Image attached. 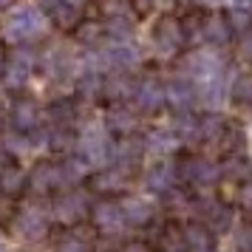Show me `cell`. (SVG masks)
I'll return each instance as SVG.
<instances>
[{"label": "cell", "mask_w": 252, "mask_h": 252, "mask_svg": "<svg viewBox=\"0 0 252 252\" xmlns=\"http://www.w3.org/2000/svg\"><path fill=\"white\" fill-rule=\"evenodd\" d=\"M85 213H88V195L82 190H71L68 187L54 198V216L63 224H77Z\"/></svg>", "instance_id": "8"}, {"label": "cell", "mask_w": 252, "mask_h": 252, "mask_svg": "<svg viewBox=\"0 0 252 252\" xmlns=\"http://www.w3.org/2000/svg\"><path fill=\"white\" fill-rule=\"evenodd\" d=\"M184 43L187 40H184L182 20H176L170 14H164V17L156 20V26H153V48H156L159 57H176Z\"/></svg>", "instance_id": "3"}, {"label": "cell", "mask_w": 252, "mask_h": 252, "mask_svg": "<svg viewBox=\"0 0 252 252\" xmlns=\"http://www.w3.org/2000/svg\"><path fill=\"white\" fill-rule=\"evenodd\" d=\"M3 119H6V114H3V111H0V125H3Z\"/></svg>", "instance_id": "48"}, {"label": "cell", "mask_w": 252, "mask_h": 252, "mask_svg": "<svg viewBox=\"0 0 252 252\" xmlns=\"http://www.w3.org/2000/svg\"><path fill=\"white\" fill-rule=\"evenodd\" d=\"M204 252H216V250H213V247H210V250H204Z\"/></svg>", "instance_id": "51"}, {"label": "cell", "mask_w": 252, "mask_h": 252, "mask_svg": "<svg viewBox=\"0 0 252 252\" xmlns=\"http://www.w3.org/2000/svg\"><path fill=\"white\" fill-rule=\"evenodd\" d=\"M182 145H184L182 136H179L176 130H170V127L150 130L148 136H145V148H148L150 153H156V156H170V153H176Z\"/></svg>", "instance_id": "15"}, {"label": "cell", "mask_w": 252, "mask_h": 252, "mask_svg": "<svg viewBox=\"0 0 252 252\" xmlns=\"http://www.w3.org/2000/svg\"><path fill=\"white\" fill-rule=\"evenodd\" d=\"M6 40L12 43H29V40H37V37L46 34V17H43V9L40 6H20L9 14L6 20V29H3Z\"/></svg>", "instance_id": "1"}, {"label": "cell", "mask_w": 252, "mask_h": 252, "mask_svg": "<svg viewBox=\"0 0 252 252\" xmlns=\"http://www.w3.org/2000/svg\"><path fill=\"white\" fill-rule=\"evenodd\" d=\"M6 153H9V150H6V145H3V139H0V161L6 159Z\"/></svg>", "instance_id": "45"}, {"label": "cell", "mask_w": 252, "mask_h": 252, "mask_svg": "<svg viewBox=\"0 0 252 252\" xmlns=\"http://www.w3.org/2000/svg\"><path fill=\"white\" fill-rule=\"evenodd\" d=\"M201 40L210 43V46H216V48L229 46V40H232V26H229L227 14H210V17H204Z\"/></svg>", "instance_id": "13"}, {"label": "cell", "mask_w": 252, "mask_h": 252, "mask_svg": "<svg viewBox=\"0 0 252 252\" xmlns=\"http://www.w3.org/2000/svg\"><path fill=\"white\" fill-rule=\"evenodd\" d=\"M3 145H6L9 153H26V150L32 148L29 139L23 136V130H17V133H6V136H3Z\"/></svg>", "instance_id": "34"}, {"label": "cell", "mask_w": 252, "mask_h": 252, "mask_svg": "<svg viewBox=\"0 0 252 252\" xmlns=\"http://www.w3.org/2000/svg\"><path fill=\"white\" fill-rule=\"evenodd\" d=\"M57 252H88V250H85V244H82V241L68 238V241H65V244H63V247H60Z\"/></svg>", "instance_id": "39"}, {"label": "cell", "mask_w": 252, "mask_h": 252, "mask_svg": "<svg viewBox=\"0 0 252 252\" xmlns=\"http://www.w3.org/2000/svg\"><path fill=\"white\" fill-rule=\"evenodd\" d=\"M37 65V54L32 48H14L12 54L6 57V65H3V82L9 85V88H20L26 85V80L32 77V71Z\"/></svg>", "instance_id": "4"}, {"label": "cell", "mask_w": 252, "mask_h": 252, "mask_svg": "<svg viewBox=\"0 0 252 252\" xmlns=\"http://www.w3.org/2000/svg\"><path fill=\"white\" fill-rule=\"evenodd\" d=\"M204 224L213 229V232H227V229L232 227V210L224 207V204H218L216 210L204 218Z\"/></svg>", "instance_id": "29"}, {"label": "cell", "mask_w": 252, "mask_h": 252, "mask_svg": "<svg viewBox=\"0 0 252 252\" xmlns=\"http://www.w3.org/2000/svg\"><path fill=\"white\" fill-rule=\"evenodd\" d=\"M218 179H221V167L204 159H190V161H184V167H179V182L190 184V187H198V190L213 187Z\"/></svg>", "instance_id": "6"}, {"label": "cell", "mask_w": 252, "mask_h": 252, "mask_svg": "<svg viewBox=\"0 0 252 252\" xmlns=\"http://www.w3.org/2000/svg\"><path fill=\"white\" fill-rule=\"evenodd\" d=\"M77 148H80V156L91 167H108L111 164V156H114V142L108 139V127L105 125H91L82 130V136L77 139Z\"/></svg>", "instance_id": "2"}, {"label": "cell", "mask_w": 252, "mask_h": 252, "mask_svg": "<svg viewBox=\"0 0 252 252\" xmlns=\"http://www.w3.org/2000/svg\"><path fill=\"white\" fill-rule=\"evenodd\" d=\"M195 3H201V6H218V3H224V0H195Z\"/></svg>", "instance_id": "44"}, {"label": "cell", "mask_w": 252, "mask_h": 252, "mask_svg": "<svg viewBox=\"0 0 252 252\" xmlns=\"http://www.w3.org/2000/svg\"><path fill=\"white\" fill-rule=\"evenodd\" d=\"M182 29H184V40H201V32H204V14H187L182 17Z\"/></svg>", "instance_id": "32"}, {"label": "cell", "mask_w": 252, "mask_h": 252, "mask_svg": "<svg viewBox=\"0 0 252 252\" xmlns=\"http://www.w3.org/2000/svg\"><path fill=\"white\" fill-rule=\"evenodd\" d=\"M133 85H136V82L130 80L127 74H122V71H114V74H108V77H105L102 96H108V99H114V102L130 99V96H133Z\"/></svg>", "instance_id": "18"}, {"label": "cell", "mask_w": 252, "mask_h": 252, "mask_svg": "<svg viewBox=\"0 0 252 252\" xmlns=\"http://www.w3.org/2000/svg\"><path fill=\"white\" fill-rule=\"evenodd\" d=\"M176 182H179V167L173 164V161H156V164H150L148 173H145V184H148V190H153V193H167V190H173L176 187Z\"/></svg>", "instance_id": "12"}, {"label": "cell", "mask_w": 252, "mask_h": 252, "mask_svg": "<svg viewBox=\"0 0 252 252\" xmlns=\"http://www.w3.org/2000/svg\"><path fill=\"white\" fill-rule=\"evenodd\" d=\"M250 9H252V3H250Z\"/></svg>", "instance_id": "52"}, {"label": "cell", "mask_w": 252, "mask_h": 252, "mask_svg": "<svg viewBox=\"0 0 252 252\" xmlns=\"http://www.w3.org/2000/svg\"><path fill=\"white\" fill-rule=\"evenodd\" d=\"M105 34L111 37V40H122V43H127V40L133 37V20H130V14H114V17H108V23H105Z\"/></svg>", "instance_id": "24"}, {"label": "cell", "mask_w": 252, "mask_h": 252, "mask_svg": "<svg viewBox=\"0 0 252 252\" xmlns=\"http://www.w3.org/2000/svg\"><path fill=\"white\" fill-rule=\"evenodd\" d=\"M23 182H26L23 170L14 167V164H9V167L0 170V190H3V193H17V190H23Z\"/></svg>", "instance_id": "28"}, {"label": "cell", "mask_w": 252, "mask_h": 252, "mask_svg": "<svg viewBox=\"0 0 252 252\" xmlns=\"http://www.w3.org/2000/svg\"><path fill=\"white\" fill-rule=\"evenodd\" d=\"M122 213H125V221L130 227H145L156 216L153 204H150L148 198H142V195H127L125 201H122Z\"/></svg>", "instance_id": "16"}, {"label": "cell", "mask_w": 252, "mask_h": 252, "mask_svg": "<svg viewBox=\"0 0 252 252\" xmlns=\"http://www.w3.org/2000/svg\"><path fill=\"white\" fill-rule=\"evenodd\" d=\"M224 3H229V6H250L252 0H224Z\"/></svg>", "instance_id": "43"}, {"label": "cell", "mask_w": 252, "mask_h": 252, "mask_svg": "<svg viewBox=\"0 0 252 252\" xmlns=\"http://www.w3.org/2000/svg\"><path fill=\"white\" fill-rule=\"evenodd\" d=\"M0 252H6V247H3V244H0Z\"/></svg>", "instance_id": "50"}, {"label": "cell", "mask_w": 252, "mask_h": 252, "mask_svg": "<svg viewBox=\"0 0 252 252\" xmlns=\"http://www.w3.org/2000/svg\"><path fill=\"white\" fill-rule=\"evenodd\" d=\"M125 182H127V173L122 167H116V164H108L94 176V187L102 190V193H116V190L125 187Z\"/></svg>", "instance_id": "21"}, {"label": "cell", "mask_w": 252, "mask_h": 252, "mask_svg": "<svg viewBox=\"0 0 252 252\" xmlns=\"http://www.w3.org/2000/svg\"><path fill=\"white\" fill-rule=\"evenodd\" d=\"M60 3H63V0H37V6H40L43 12H54Z\"/></svg>", "instance_id": "41"}, {"label": "cell", "mask_w": 252, "mask_h": 252, "mask_svg": "<svg viewBox=\"0 0 252 252\" xmlns=\"http://www.w3.org/2000/svg\"><path fill=\"white\" fill-rule=\"evenodd\" d=\"M153 6H156V9H170L173 0H153Z\"/></svg>", "instance_id": "42"}, {"label": "cell", "mask_w": 252, "mask_h": 252, "mask_svg": "<svg viewBox=\"0 0 252 252\" xmlns=\"http://www.w3.org/2000/svg\"><path fill=\"white\" fill-rule=\"evenodd\" d=\"M14 232L26 241H40L48 232V216L40 207H23L14 218Z\"/></svg>", "instance_id": "9"}, {"label": "cell", "mask_w": 252, "mask_h": 252, "mask_svg": "<svg viewBox=\"0 0 252 252\" xmlns=\"http://www.w3.org/2000/svg\"><path fill=\"white\" fill-rule=\"evenodd\" d=\"M91 216H94V224L102 229L105 235H119V232L127 227L122 204H114V201H99V204H94Z\"/></svg>", "instance_id": "11"}, {"label": "cell", "mask_w": 252, "mask_h": 252, "mask_svg": "<svg viewBox=\"0 0 252 252\" xmlns=\"http://www.w3.org/2000/svg\"><path fill=\"white\" fill-rule=\"evenodd\" d=\"M12 125L17 127V130H34V127L40 125V108H37V102H32V99H20V102H14Z\"/></svg>", "instance_id": "20"}, {"label": "cell", "mask_w": 252, "mask_h": 252, "mask_svg": "<svg viewBox=\"0 0 252 252\" xmlns=\"http://www.w3.org/2000/svg\"><path fill=\"white\" fill-rule=\"evenodd\" d=\"M3 65H6V57H3V51H0V74H3Z\"/></svg>", "instance_id": "47"}, {"label": "cell", "mask_w": 252, "mask_h": 252, "mask_svg": "<svg viewBox=\"0 0 252 252\" xmlns=\"http://www.w3.org/2000/svg\"><path fill=\"white\" fill-rule=\"evenodd\" d=\"M221 176L229 179V182H244V179H250L252 176V164L241 153H232L227 161H224V167H221Z\"/></svg>", "instance_id": "25"}, {"label": "cell", "mask_w": 252, "mask_h": 252, "mask_svg": "<svg viewBox=\"0 0 252 252\" xmlns=\"http://www.w3.org/2000/svg\"><path fill=\"white\" fill-rule=\"evenodd\" d=\"M235 247L238 252H252V227H241L235 232Z\"/></svg>", "instance_id": "36"}, {"label": "cell", "mask_w": 252, "mask_h": 252, "mask_svg": "<svg viewBox=\"0 0 252 252\" xmlns=\"http://www.w3.org/2000/svg\"><path fill=\"white\" fill-rule=\"evenodd\" d=\"M139 119L136 114L127 108V105H119L116 102L114 108H108V114H105V127L111 130V133H119V136H130L133 130H136Z\"/></svg>", "instance_id": "14"}, {"label": "cell", "mask_w": 252, "mask_h": 252, "mask_svg": "<svg viewBox=\"0 0 252 252\" xmlns=\"http://www.w3.org/2000/svg\"><path fill=\"white\" fill-rule=\"evenodd\" d=\"M229 94H232L235 102L252 108V74H238L235 82H232V88H229Z\"/></svg>", "instance_id": "27"}, {"label": "cell", "mask_w": 252, "mask_h": 252, "mask_svg": "<svg viewBox=\"0 0 252 252\" xmlns=\"http://www.w3.org/2000/svg\"><path fill=\"white\" fill-rule=\"evenodd\" d=\"M29 187L34 193H48L54 187H63V176H60V164H37L32 176H29Z\"/></svg>", "instance_id": "17"}, {"label": "cell", "mask_w": 252, "mask_h": 252, "mask_svg": "<svg viewBox=\"0 0 252 252\" xmlns=\"http://www.w3.org/2000/svg\"><path fill=\"white\" fill-rule=\"evenodd\" d=\"M102 34H105V26H99V23H80V29H77V40L85 43V46L96 43Z\"/></svg>", "instance_id": "33"}, {"label": "cell", "mask_w": 252, "mask_h": 252, "mask_svg": "<svg viewBox=\"0 0 252 252\" xmlns=\"http://www.w3.org/2000/svg\"><path fill=\"white\" fill-rule=\"evenodd\" d=\"M119 252H150V250H148V244H142V241H130Z\"/></svg>", "instance_id": "40"}, {"label": "cell", "mask_w": 252, "mask_h": 252, "mask_svg": "<svg viewBox=\"0 0 252 252\" xmlns=\"http://www.w3.org/2000/svg\"><path fill=\"white\" fill-rule=\"evenodd\" d=\"M9 6H14V0H0V9H9Z\"/></svg>", "instance_id": "46"}, {"label": "cell", "mask_w": 252, "mask_h": 252, "mask_svg": "<svg viewBox=\"0 0 252 252\" xmlns=\"http://www.w3.org/2000/svg\"><path fill=\"white\" fill-rule=\"evenodd\" d=\"M164 94H167V105H170L176 114H190L193 105L198 102V85H195L190 77H176L164 85Z\"/></svg>", "instance_id": "5"}, {"label": "cell", "mask_w": 252, "mask_h": 252, "mask_svg": "<svg viewBox=\"0 0 252 252\" xmlns=\"http://www.w3.org/2000/svg\"><path fill=\"white\" fill-rule=\"evenodd\" d=\"M224 85H221V80L218 77H213V80L207 82H198V99L207 105V108H218V105L224 102Z\"/></svg>", "instance_id": "26"}, {"label": "cell", "mask_w": 252, "mask_h": 252, "mask_svg": "<svg viewBox=\"0 0 252 252\" xmlns=\"http://www.w3.org/2000/svg\"><path fill=\"white\" fill-rule=\"evenodd\" d=\"M105 14L108 17H114V14H130V9H127V0H105Z\"/></svg>", "instance_id": "37"}, {"label": "cell", "mask_w": 252, "mask_h": 252, "mask_svg": "<svg viewBox=\"0 0 252 252\" xmlns=\"http://www.w3.org/2000/svg\"><path fill=\"white\" fill-rule=\"evenodd\" d=\"M91 173V164L82 159V156H71L60 164V176H63V187H74V184H80L85 176Z\"/></svg>", "instance_id": "22"}, {"label": "cell", "mask_w": 252, "mask_h": 252, "mask_svg": "<svg viewBox=\"0 0 252 252\" xmlns=\"http://www.w3.org/2000/svg\"><path fill=\"white\" fill-rule=\"evenodd\" d=\"M48 116L57 125H68L71 119H74V108H71V102H57L54 108H48Z\"/></svg>", "instance_id": "35"}, {"label": "cell", "mask_w": 252, "mask_h": 252, "mask_svg": "<svg viewBox=\"0 0 252 252\" xmlns=\"http://www.w3.org/2000/svg\"><path fill=\"white\" fill-rule=\"evenodd\" d=\"M164 252H184V250H164Z\"/></svg>", "instance_id": "49"}, {"label": "cell", "mask_w": 252, "mask_h": 252, "mask_svg": "<svg viewBox=\"0 0 252 252\" xmlns=\"http://www.w3.org/2000/svg\"><path fill=\"white\" fill-rule=\"evenodd\" d=\"M224 130H227V122L221 116H216V114L198 116V145H204V142H221Z\"/></svg>", "instance_id": "23"}, {"label": "cell", "mask_w": 252, "mask_h": 252, "mask_svg": "<svg viewBox=\"0 0 252 252\" xmlns=\"http://www.w3.org/2000/svg\"><path fill=\"white\" fill-rule=\"evenodd\" d=\"M238 51L244 60H252V29L241 32V43H238Z\"/></svg>", "instance_id": "38"}, {"label": "cell", "mask_w": 252, "mask_h": 252, "mask_svg": "<svg viewBox=\"0 0 252 252\" xmlns=\"http://www.w3.org/2000/svg\"><path fill=\"white\" fill-rule=\"evenodd\" d=\"M80 12H82V6H74L68 0H63L57 9H54V20H57L63 29H71V26L80 23Z\"/></svg>", "instance_id": "30"}, {"label": "cell", "mask_w": 252, "mask_h": 252, "mask_svg": "<svg viewBox=\"0 0 252 252\" xmlns=\"http://www.w3.org/2000/svg\"><path fill=\"white\" fill-rule=\"evenodd\" d=\"M133 105L145 114H153L159 111L161 105H167V94H164V85H161L156 77H142V80L133 85Z\"/></svg>", "instance_id": "7"}, {"label": "cell", "mask_w": 252, "mask_h": 252, "mask_svg": "<svg viewBox=\"0 0 252 252\" xmlns=\"http://www.w3.org/2000/svg\"><path fill=\"white\" fill-rule=\"evenodd\" d=\"M74 142H77V139L71 136L68 125H57V127L48 130V145H51L54 150H71L74 148Z\"/></svg>", "instance_id": "31"}, {"label": "cell", "mask_w": 252, "mask_h": 252, "mask_svg": "<svg viewBox=\"0 0 252 252\" xmlns=\"http://www.w3.org/2000/svg\"><path fill=\"white\" fill-rule=\"evenodd\" d=\"M218 71H221V63H218L213 54H207V51H193V54H187L182 63V71L184 77H190L193 82H207L218 77Z\"/></svg>", "instance_id": "10"}, {"label": "cell", "mask_w": 252, "mask_h": 252, "mask_svg": "<svg viewBox=\"0 0 252 252\" xmlns=\"http://www.w3.org/2000/svg\"><path fill=\"white\" fill-rule=\"evenodd\" d=\"M184 247L190 252H204L213 247V229L204 221H193L184 227Z\"/></svg>", "instance_id": "19"}]
</instances>
